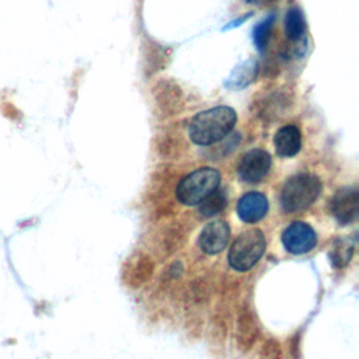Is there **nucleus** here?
Here are the masks:
<instances>
[{"mask_svg":"<svg viewBox=\"0 0 359 359\" xmlns=\"http://www.w3.org/2000/svg\"><path fill=\"white\" fill-rule=\"evenodd\" d=\"M237 114L233 108L219 105L194 116L189 123V137L194 143L208 146L224 139L234 128Z\"/></svg>","mask_w":359,"mask_h":359,"instance_id":"obj_1","label":"nucleus"},{"mask_svg":"<svg viewBox=\"0 0 359 359\" xmlns=\"http://www.w3.org/2000/svg\"><path fill=\"white\" fill-rule=\"evenodd\" d=\"M321 182L310 174H297L287 180L280 192V205L285 212L296 213L307 209L320 195Z\"/></svg>","mask_w":359,"mask_h":359,"instance_id":"obj_2","label":"nucleus"},{"mask_svg":"<svg viewBox=\"0 0 359 359\" xmlns=\"http://www.w3.org/2000/svg\"><path fill=\"white\" fill-rule=\"evenodd\" d=\"M220 184V172L212 167H203L184 177L177 187V199L182 205H198Z\"/></svg>","mask_w":359,"mask_h":359,"instance_id":"obj_3","label":"nucleus"},{"mask_svg":"<svg viewBox=\"0 0 359 359\" xmlns=\"http://www.w3.org/2000/svg\"><path fill=\"white\" fill-rule=\"evenodd\" d=\"M265 251V237L261 230L251 229L241 233L229 251V264L233 269L244 272L251 269Z\"/></svg>","mask_w":359,"mask_h":359,"instance_id":"obj_4","label":"nucleus"},{"mask_svg":"<svg viewBox=\"0 0 359 359\" xmlns=\"http://www.w3.org/2000/svg\"><path fill=\"white\" fill-rule=\"evenodd\" d=\"M271 164L272 158L268 151L262 149H252L243 156L238 164V175L244 182L257 184L266 177L271 170Z\"/></svg>","mask_w":359,"mask_h":359,"instance_id":"obj_5","label":"nucleus"},{"mask_svg":"<svg viewBox=\"0 0 359 359\" xmlns=\"http://www.w3.org/2000/svg\"><path fill=\"white\" fill-rule=\"evenodd\" d=\"M282 243L286 251L292 254H306L314 248L317 236L307 223L294 222L282 233Z\"/></svg>","mask_w":359,"mask_h":359,"instance_id":"obj_6","label":"nucleus"},{"mask_svg":"<svg viewBox=\"0 0 359 359\" xmlns=\"http://www.w3.org/2000/svg\"><path fill=\"white\" fill-rule=\"evenodd\" d=\"M331 212L341 224L352 223L359 213V192L356 188H341L331 199Z\"/></svg>","mask_w":359,"mask_h":359,"instance_id":"obj_7","label":"nucleus"},{"mask_svg":"<svg viewBox=\"0 0 359 359\" xmlns=\"http://www.w3.org/2000/svg\"><path fill=\"white\" fill-rule=\"evenodd\" d=\"M229 236H230V229L227 223L222 220H216L203 227V230L199 234L198 244L203 252L210 255L217 254L226 247L229 241Z\"/></svg>","mask_w":359,"mask_h":359,"instance_id":"obj_8","label":"nucleus"},{"mask_svg":"<svg viewBox=\"0 0 359 359\" xmlns=\"http://www.w3.org/2000/svg\"><path fill=\"white\" fill-rule=\"evenodd\" d=\"M268 212V199L261 192H248L237 203V215L245 223L261 220Z\"/></svg>","mask_w":359,"mask_h":359,"instance_id":"obj_9","label":"nucleus"},{"mask_svg":"<svg viewBox=\"0 0 359 359\" xmlns=\"http://www.w3.org/2000/svg\"><path fill=\"white\" fill-rule=\"evenodd\" d=\"M273 144L278 156L280 157L296 156L302 149V133L299 128L294 125L282 126L273 137Z\"/></svg>","mask_w":359,"mask_h":359,"instance_id":"obj_10","label":"nucleus"},{"mask_svg":"<svg viewBox=\"0 0 359 359\" xmlns=\"http://www.w3.org/2000/svg\"><path fill=\"white\" fill-rule=\"evenodd\" d=\"M258 324L248 310H243L237 323V342L243 351H248L258 337Z\"/></svg>","mask_w":359,"mask_h":359,"instance_id":"obj_11","label":"nucleus"},{"mask_svg":"<svg viewBox=\"0 0 359 359\" xmlns=\"http://www.w3.org/2000/svg\"><path fill=\"white\" fill-rule=\"evenodd\" d=\"M257 72H258V66L255 60L252 59L245 60L244 63H241L233 70L231 76L226 81V86L230 88H243L255 79Z\"/></svg>","mask_w":359,"mask_h":359,"instance_id":"obj_12","label":"nucleus"},{"mask_svg":"<svg viewBox=\"0 0 359 359\" xmlns=\"http://www.w3.org/2000/svg\"><path fill=\"white\" fill-rule=\"evenodd\" d=\"M285 31L290 41H302L306 32V20L300 8L293 7L286 13Z\"/></svg>","mask_w":359,"mask_h":359,"instance_id":"obj_13","label":"nucleus"},{"mask_svg":"<svg viewBox=\"0 0 359 359\" xmlns=\"http://www.w3.org/2000/svg\"><path fill=\"white\" fill-rule=\"evenodd\" d=\"M151 272H153V262L150 261L149 257L142 255L136 259V262L130 266V269H128L126 282L132 286H140L150 278Z\"/></svg>","mask_w":359,"mask_h":359,"instance_id":"obj_14","label":"nucleus"},{"mask_svg":"<svg viewBox=\"0 0 359 359\" xmlns=\"http://www.w3.org/2000/svg\"><path fill=\"white\" fill-rule=\"evenodd\" d=\"M226 202H227L226 194L223 191L216 189L201 202L199 212L203 217H210V216L222 212L226 206Z\"/></svg>","mask_w":359,"mask_h":359,"instance_id":"obj_15","label":"nucleus"},{"mask_svg":"<svg viewBox=\"0 0 359 359\" xmlns=\"http://www.w3.org/2000/svg\"><path fill=\"white\" fill-rule=\"evenodd\" d=\"M273 21H275V15L271 14L266 18H264L261 22H258L254 28L252 38H254L255 48L259 52H264L266 45H268V41L271 38V31H272V27H273Z\"/></svg>","mask_w":359,"mask_h":359,"instance_id":"obj_16","label":"nucleus"},{"mask_svg":"<svg viewBox=\"0 0 359 359\" xmlns=\"http://www.w3.org/2000/svg\"><path fill=\"white\" fill-rule=\"evenodd\" d=\"M353 252V244L346 238H339L335 241L332 251H331V259L335 266H344L352 257Z\"/></svg>","mask_w":359,"mask_h":359,"instance_id":"obj_17","label":"nucleus"},{"mask_svg":"<svg viewBox=\"0 0 359 359\" xmlns=\"http://www.w3.org/2000/svg\"><path fill=\"white\" fill-rule=\"evenodd\" d=\"M261 359H282V349L278 341L269 339L262 345Z\"/></svg>","mask_w":359,"mask_h":359,"instance_id":"obj_18","label":"nucleus"},{"mask_svg":"<svg viewBox=\"0 0 359 359\" xmlns=\"http://www.w3.org/2000/svg\"><path fill=\"white\" fill-rule=\"evenodd\" d=\"M248 3H254V1H257V0H247Z\"/></svg>","mask_w":359,"mask_h":359,"instance_id":"obj_19","label":"nucleus"}]
</instances>
